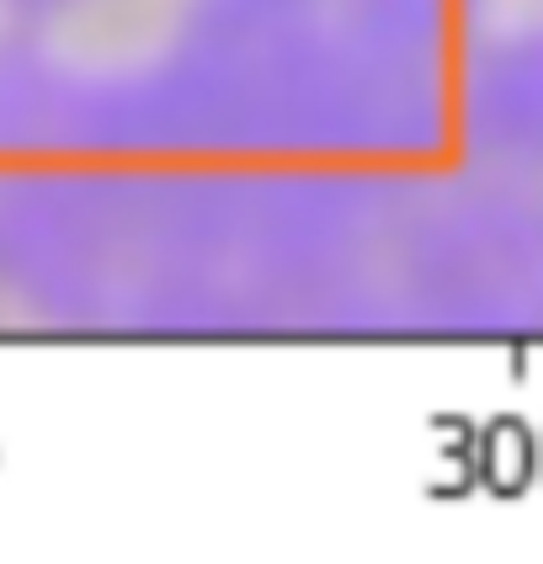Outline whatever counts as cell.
<instances>
[{
	"instance_id": "cell-1",
	"label": "cell",
	"mask_w": 543,
	"mask_h": 564,
	"mask_svg": "<svg viewBox=\"0 0 543 564\" xmlns=\"http://www.w3.org/2000/svg\"><path fill=\"white\" fill-rule=\"evenodd\" d=\"M458 0H171L128 37L0 28V165H432Z\"/></svg>"
},
{
	"instance_id": "cell-2",
	"label": "cell",
	"mask_w": 543,
	"mask_h": 564,
	"mask_svg": "<svg viewBox=\"0 0 543 564\" xmlns=\"http://www.w3.org/2000/svg\"><path fill=\"white\" fill-rule=\"evenodd\" d=\"M112 0H0V28H64L69 17H91Z\"/></svg>"
}]
</instances>
